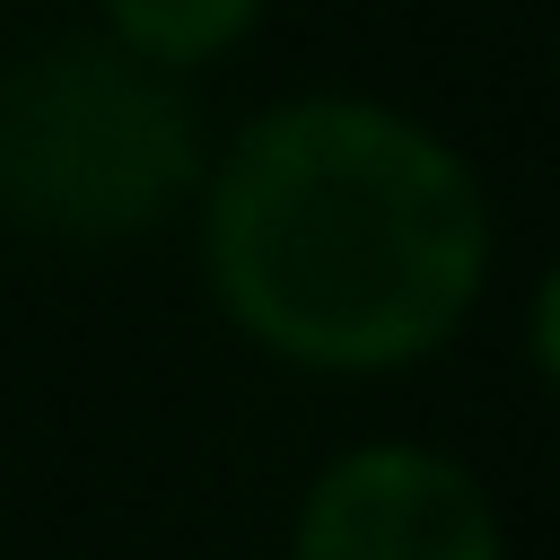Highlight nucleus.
Masks as SVG:
<instances>
[{
    "label": "nucleus",
    "mask_w": 560,
    "mask_h": 560,
    "mask_svg": "<svg viewBox=\"0 0 560 560\" xmlns=\"http://www.w3.org/2000/svg\"><path fill=\"white\" fill-rule=\"evenodd\" d=\"M289 560H508L490 490L429 446H350L298 508Z\"/></svg>",
    "instance_id": "3"
},
{
    "label": "nucleus",
    "mask_w": 560,
    "mask_h": 560,
    "mask_svg": "<svg viewBox=\"0 0 560 560\" xmlns=\"http://www.w3.org/2000/svg\"><path fill=\"white\" fill-rule=\"evenodd\" d=\"M201 175L184 96L122 44H44L0 70V201L52 236H131Z\"/></svg>",
    "instance_id": "2"
},
{
    "label": "nucleus",
    "mask_w": 560,
    "mask_h": 560,
    "mask_svg": "<svg viewBox=\"0 0 560 560\" xmlns=\"http://www.w3.org/2000/svg\"><path fill=\"white\" fill-rule=\"evenodd\" d=\"M201 262L228 324L271 359L385 376L472 315L490 201L429 122L368 96H298L228 140Z\"/></svg>",
    "instance_id": "1"
},
{
    "label": "nucleus",
    "mask_w": 560,
    "mask_h": 560,
    "mask_svg": "<svg viewBox=\"0 0 560 560\" xmlns=\"http://www.w3.org/2000/svg\"><path fill=\"white\" fill-rule=\"evenodd\" d=\"M534 368L560 385V262H551L542 289H534Z\"/></svg>",
    "instance_id": "5"
},
{
    "label": "nucleus",
    "mask_w": 560,
    "mask_h": 560,
    "mask_svg": "<svg viewBox=\"0 0 560 560\" xmlns=\"http://www.w3.org/2000/svg\"><path fill=\"white\" fill-rule=\"evenodd\" d=\"M254 18H262V0H105L114 44L149 70H192V61L228 52Z\"/></svg>",
    "instance_id": "4"
}]
</instances>
